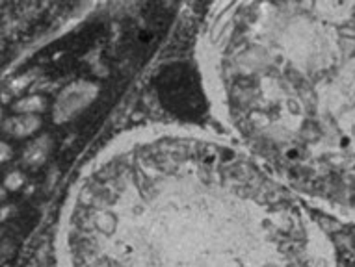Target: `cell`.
<instances>
[{
    "label": "cell",
    "instance_id": "obj_4",
    "mask_svg": "<svg viewBox=\"0 0 355 267\" xmlns=\"http://www.w3.org/2000/svg\"><path fill=\"white\" fill-rule=\"evenodd\" d=\"M10 156H12L10 147H8L6 143H2V141H0V162H4V160H8Z\"/></svg>",
    "mask_w": 355,
    "mask_h": 267
},
{
    "label": "cell",
    "instance_id": "obj_3",
    "mask_svg": "<svg viewBox=\"0 0 355 267\" xmlns=\"http://www.w3.org/2000/svg\"><path fill=\"white\" fill-rule=\"evenodd\" d=\"M40 127V119L32 113H24L21 117H13L6 122V130L13 136H28Z\"/></svg>",
    "mask_w": 355,
    "mask_h": 267
},
{
    "label": "cell",
    "instance_id": "obj_1",
    "mask_svg": "<svg viewBox=\"0 0 355 267\" xmlns=\"http://www.w3.org/2000/svg\"><path fill=\"white\" fill-rule=\"evenodd\" d=\"M60 267H335L313 210L229 136L136 128L82 167Z\"/></svg>",
    "mask_w": 355,
    "mask_h": 267
},
{
    "label": "cell",
    "instance_id": "obj_2",
    "mask_svg": "<svg viewBox=\"0 0 355 267\" xmlns=\"http://www.w3.org/2000/svg\"><path fill=\"white\" fill-rule=\"evenodd\" d=\"M199 65L229 138L311 210L355 221V2L214 6Z\"/></svg>",
    "mask_w": 355,
    "mask_h": 267
}]
</instances>
